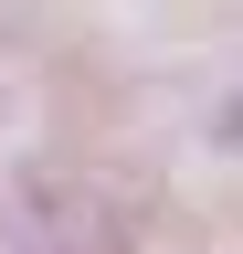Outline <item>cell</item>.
<instances>
[{
    "instance_id": "1",
    "label": "cell",
    "mask_w": 243,
    "mask_h": 254,
    "mask_svg": "<svg viewBox=\"0 0 243 254\" xmlns=\"http://www.w3.org/2000/svg\"><path fill=\"white\" fill-rule=\"evenodd\" d=\"M11 254H138V244H127V222H116L96 190L53 180V190H32V201H21V222H11Z\"/></svg>"
}]
</instances>
